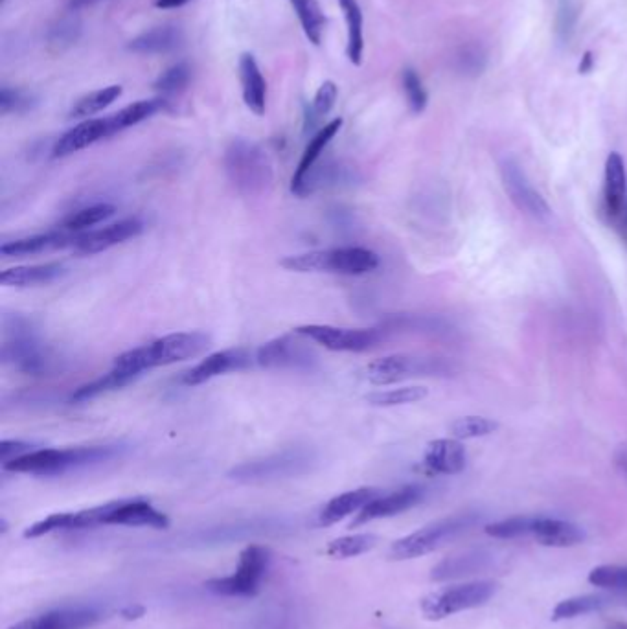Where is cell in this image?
<instances>
[{"label": "cell", "instance_id": "51", "mask_svg": "<svg viewBox=\"0 0 627 629\" xmlns=\"http://www.w3.org/2000/svg\"><path fill=\"white\" fill-rule=\"evenodd\" d=\"M98 2H102V0H65L67 8L72 10V12H78V10H83V8H89V6H94V4H98Z\"/></svg>", "mask_w": 627, "mask_h": 629}, {"label": "cell", "instance_id": "10", "mask_svg": "<svg viewBox=\"0 0 627 629\" xmlns=\"http://www.w3.org/2000/svg\"><path fill=\"white\" fill-rule=\"evenodd\" d=\"M295 333L324 346L331 352H366L381 343L383 339V332L377 328L350 330V328H337L328 324L298 326L295 328Z\"/></svg>", "mask_w": 627, "mask_h": 629}, {"label": "cell", "instance_id": "29", "mask_svg": "<svg viewBox=\"0 0 627 629\" xmlns=\"http://www.w3.org/2000/svg\"><path fill=\"white\" fill-rule=\"evenodd\" d=\"M490 554H486L484 550H466L462 554L451 556L447 560L440 561L433 569L434 582H444V580H453L460 576H469L475 572L486 569V565L490 563Z\"/></svg>", "mask_w": 627, "mask_h": 629}, {"label": "cell", "instance_id": "52", "mask_svg": "<svg viewBox=\"0 0 627 629\" xmlns=\"http://www.w3.org/2000/svg\"><path fill=\"white\" fill-rule=\"evenodd\" d=\"M591 69H593V54H591V52H587L582 63H580V72H582V74H587V72Z\"/></svg>", "mask_w": 627, "mask_h": 629}, {"label": "cell", "instance_id": "39", "mask_svg": "<svg viewBox=\"0 0 627 629\" xmlns=\"http://www.w3.org/2000/svg\"><path fill=\"white\" fill-rule=\"evenodd\" d=\"M376 545L377 536L374 534H354V536H344V538L331 541L328 549H326V554L333 560H348V558L366 554Z\"/></svg>", "mask_w": 627, "mask_h": 629}, {"label": "cell", "instance_id": "21", "mask_svg": "<svg viewBox=\"0 0 627 629\" xmlns=\"http://www.w3.org/2000/svg\"><path fill=\"white\" fill-rule=\"evenodd\" d=\"M109 137H111V129H109L107 118H89V120H83L78 126L72 127L59 138L52 153L56 159L69 157L72 153H78L81 149L89 148L92 144Z\"/></svg>", "mask_w": 627, "mask_h": 629}, {"label": "cell", "instance_id": "7", "mask_svg": "<svg viewBox=\"0 0 627 629\" xmlns=\"http://www.w3.org/2000/svg\"><path fill=\"white\" fill-rule=\"evenodd\" d=\"M271 567V550L263 545H247L241 550L234 574L212 578L205 587L219 596H254L260 593L262 582Z\"/></svg>", "mask_w": 627, "mask_h": 629}, {"label": "cell", "instance_id": "11", "mask_svg": "<svg viewBox=\"0 0 627 629\" xmlns=\"http://www.w3.org/2000/svg\"><path fill=\"white\" fill-rule=\"evenodd\" d=\"M501 179L504 192L508 194L510 201L521 212H525L526 216L537 219V221L550 219L552 210L545 201V197L532 186L526 177L525 170L521 168V164L512 157H506L501 162Z\"/></svg>", "mask_w": 627, "mask_h": 629}, {"label": "cell", "instance_id": "12", "mask_svg": "<svg viewBox=\"0 0 627 629\" xmlns=\"http://www.w3.org/2000/svg\"><path fill=\"white\" fill-rule=\"evenodd\" d=\"M295 335H280L262 344L254 354V363L262 368H311L317 363V354L297 341Z\"/></svg>", "mask_w": 627, "mask_h": 629}, {"label": "cell", "instance_id": "4", "mask_svg": "<svg viewBox=\"0 0 627 629\" xmlns=\"http://www.w3.org/2000/svg\"><path fill=\"white\" fill-rule=\"evenodd\" d=\"M280 265L293 273L359 276L376 271L379 267V256L365 247H335L293 254L284 258Z\"/></svg>", "mask_w": 627, "mask_h": 629}, {"label": "cell", "instance_id": "16", "mask_svg": "<svg viewBox=\"0 0 627 629\" xmlns=\"http://www.w3.org/2000/svg\"><path fill=\"white\" fill-rule=\"evenodd\" d=\"M144 223L138 218H127L107 225L100 230H89V232H78L72 249L80 254H98V252L107 251L114 245L126 243L127 240H133L142 234Z\"/></svg>", "mask_w": 627, "mask_h": 629}, {"label": "cell", "instance_id": "28", "mask_svg": "<svg viewBox=\"0 0 627 629\" xmlns=\"http://www.w3.org/2000/svg\"><path fill=\"white\" fill-rule=\"evenodd\" d=\"M605 206L611 216H618L626 203V164L620 153H609L605 161L604 179Z\"/></svg>", "mask_w": 627, "mask_h": 629}, {"label": "cell", "instance_id": "36", "mask_svg": "<svg viewBox=\"0 0 627 629\" xmlns=\"http://www.w3.org/2000/svg\"><path fill=\"white\" fill-rule=\"evenodd\" d=\"M429 396V389L422 385H409L399 389L377 390L368 394L365 400L374 407H399V405H411L425 400Z\"/></svg>", "mask_w": 627, "mask_h": 629}, {"label": "cell", "instance_id": "49", "mask_svg": "<svg viewBox=\"0 0 627 629\" xmlns=\"http://www.w3.org/2000/svg\"><path fill=\"white\" fill-rule=\"evenodd\" d=\"M615 464L616 468L620 469L627 479V442L616 447Z\"/></svg>", "mask_w": 627, "mask_h": 629}, {"label": "cell", "instance_id": "47", "mask_svg": "<svg viewBox=\"0 0 627 629\" xmlns=\"http://www.w3.org/2000/svg\"><path fill=\"white\" fill-rule=\"evenodd\" d=\"M78 35H80V24L72 19H63L52 28L50 41L59 46L72 45L78 39Z\"/></svg>", "mask_w": 627, "mask_h": 629}, {"label": "cell", "instance_id": "44", "mask_svg": "<svg viewBox=\"0 0 627 629\" xmlns=\"http://www.w3.org/2000/svg\"><path fill=\"white\" fill-rule=\"evenodd\" d=\"M578 23V6L574 0H559L556 13V34L561 41H570Z\"/></svg>", "mask_w": 627, "mask_h": 629}, {"label": "cell", "instance_id": "27", "mask_svg": "<svg viewBox=\"0 0 627 629\" xmlns=\"http://www.w3.org/2000/svg\"><path fill=\"white\" fill-rule=\"evenodd\" d=\"M341 127L342 118H335V120H331L330 124H326V126L322 127L315 137L309 140L308 148H306L302 159L298 162L297 170H295V175H293V181H291V192H293V194H298V190H300L302 183L306 181V177L315 170V166H317V161H319L322 151L330 144L331 138L339 133Z\"/></svg>", "mask_w": 627, "mask_h": 629}, {"label": "cell", "instance_id": "33", "mask_svg": "<svg viewBox=\"0 0 627 629\" xmlns=\"http://www.w3.org/2000/svg\"><path fill=\"white\" fill-rule=\"evenodd\" d=\"M289 4L297 12L306 37L313 45L319 46L326 30V15L320 8L319 0H289Z\"/></svg>", "mask_w": 627, "mask_h": 629}, {"label": "cell", "instance_id": "40", "mask_svg": "<svg viewBox=\"0 0 627 629\" xmlns=\"http://www.w3.org/2000/svg\"><path fill=\"white\" fill-rule=\"evenodd\" d=\"M534 521H536V515H515V517L491 523L486 527V534L495 539L523 538L532 534Z\"/></svg>", "mask_w": 627, "mask_h": 629}, {"label": "cell", "instance_id": "37", "mask_svg": "<svg viewBox=\"0 0 627 629\" xmlns=\"http://www.w3.org/2000/svg\"><path fill=\"white\" fill-rule=\"evenodd\" d=\"M497 431H499V422L486 418V416H477V414L456 418L455 422L449 425V433L458 440L484 438V436L493 435Z\"/></svg>", "mask_w": 627, "mask_h": 629}, {"label": "cell", "instance_id": "45", "mask_svg": "<svg viewBox=\"0 0 627 629\" xmlns=\"http://www.w3.org/2000/svg\"><path fill=\"white\" fill-rule=\"evenodd\" d=\"M34 107V98L30 94L10 87H2L0 91V113L10 115V113H24Z\"/></svg>", "mask_w": 627, "mask_h": 629}, {"label": "cell", "instance_id": "50", "mask_svg": "<svg viewBox=\"0 0 627 629\" xmlns=\"http://www.w3.org/2000/svg\"><path fill=\"white\" fill-rule=\"evenodd\" d=\"M195 0H155V6L159 10H175V8H183L186 4H192Z\"/></svg>", "mask_w": 627, "mask_h": 629}, {"label": "cell", "instance_id": "9", "mask_svg": "<svg viewBox=\"0 0 627 629\" xmlns=\"http://www.w3.org/2000/svg\"><path fill=\"white\" fill-rule=\"evenodd\" d=\"M315 462L313 453L308 449H285L274 453L271 457L260 460H249L240 466L230 469L228 477L238 482H269L278 479H291L297 475H304Z\"/></svg>", "mask_w": 627, "mask_h": 629}, {"label": "cell", "instance_id": "2", "mask_svg": "<svg viewBox=\"0 0 627 629\" xmlns=\"http://www.w3.org/2000/svg\"><path fill=\"white\" fill-rule=\"evenodd\" d=\"M122 447L118 446H83L67 447V449H34L32 453L12 462L4 464L2 468L12 473H26L39 477H56L65 475L72 469L87 468L94 464H102L120 455Z\"/></svg>", "mask_w": 627, "mask_h": 629}, {"label": "cell", "instance_id": "42", "mask_svg": "<svg viewBox=\"0 0 627 629\" xmlns=\"http://www.w3.org/2000/svg\"><path fill=\"white\" fill-rule=\"evenodd\" d=\"M589 584L602 589L627 591V565H600L589 572Z\"/></svg>", "mask_w": 627, "mask_h": 629}, {"label": "cell", "instance_id": "23", "mask_svg": "<svg viewBox=\"0 0 627 629\" xmlns=\"http://www.w3.org/2000/svg\"><path fill=\"white\" fill-rule=\"evenodd\" d=\"M74 238H76V234H70L67 230H50L46 234H37V236H30V238L2 243L0 254L2 256H30V254L54 251V249H67V247H72Z\"/></svg>", "mask_w": 627, "mask_h": 629}, {"label": "cell", "instance_id": "8", "mask_svg": "<svg viewBox=\"0 0 627 629\" xmlns=\"http://www.w3.org/2000/svg\"><path fill=\"white\" fill-rule=\"evenodd\" d=\"M497 584L490 580L468 582V584L449 585L425 596L420 607L427 620H444L456 613L484 606L495 595Z\"/></svg>", "mask_w": 627, "mask_h": 629}, {"label": "cell", "instance_id": "30", "mask_svg": "<svg viewBox=\"0 0 627 629\" xmlns=\"http://www.w3.org/2000/svg\"><path fill=\"white\" fill-rule=\"evenodd\" d=\"M166 109V100L164 98H153V100H138L124 107L122 111L107 116L109 129H111V137L116 133H122L124 129L137 126L140 122L148 120L151 116L157 115L160 111Z\"/></svg>", "mask_w": 627, "mask_h": 629}, {"label": "cell", "instance_id": "34", "mask_svg": "<svg viewBox=\"0 0 627 629\" xmlns=\"http://www.w3.org/2000/svg\"><path fill=\"white\" fill-rule=\"evenodd\" d=\"M122 96V85H109L98 91L89 92L70 109V118H89L98 115Z\"/></svg>", "mask_w": 627, "mask_h": 629}, {"label": "cell", "instance_id": "18", "mask_svg": "<svg viewBox=\"0 0 627 629\" xmlns=\"http://www.w3.org/2000/svg\"><path fill=\"white\" fill-rule=\"evenodd\" d=\"M468 466V451L458 438H438L423 453V468L433 475H458Z\"/></svg>", "mask_w": 627, "mask_h": 629}, {"label": "cell", "instance_id": "25", "mask_svg": "<svg viewBox=\"0 0 627 629\" xmlns=\"http://www.w3.org/2000/svg\"><path fill=\"white\" fill-rule=\"evenodd\" d=\"M181 43H183V30L175 24H164L138 35L127 45V48L142 56H159V54H168L171 50L179 48Z\"/></svg>", "mask_w": 627, "mask_h": 629}, {"label": "cell", "instance_id": "15", "mask_svg": "<svg viewBox=\"0 0 627 629\" xmlns=\"http://www.w3.org/2000/svg\"><path fill=\"white\" fill-rule=\"evenodd\" d=\"M254 361L251 352L245 348H228L216 354L206 355L201 363L192 366L183 376V383L186 387H197L203 385L210 379L223 376L228 372H238L249 368Z\"/></svg>", "mask_w": 627, "mask_h": 629}, {"label": "cell", "instance_id": "26", "mask_svg": "<svg viewBox=\"0 0 627 629\" xmlns=\"http://www.w3.org/2000/svg\"><path fill=\"white\" fill-rule=\"evenodd\" d=\"M67 273V267L59 262L41 265H19L2 271L0 284L6 287L46 286Z\"/></svg>", "mask_w": 627, "mask_h": 629}, {"label": "cell", "instance_id": "14", "mask_svg": "<svg viewBox=\"0 0 627 629\" xmlns=\"http://www.w3.org/2000/svg\"><path fill=\"white\" fill-rule=\"evenodd\" d=\"M102 525L168 528L170 519L146 499H120L103 504Z\"/></svg>", "mask_w": 627, "mask_h": 629}, {"label": "cell", "instance_id": "24", "mask_svg": "<svg viewBox=\"0 0 627 629\" xmlns=\"http://www.w3.org/2000/svg\"><path fill=\"white\" fill-rule=\"evenodd\" d=\"M381 493L377 488H357L352 492L341 493L333 497L320 512V525L330 527L342 521L348 515L359 514L366 504L372 503Z\"/></svg>", "mask_w": 627, "mask_h": 629}, {"label": "cell", "instance_id": "22", "mask_svg": "<svg viewBox=\"0 0 627 629\" xmlns=\"http://www.w3.org/2000/svg\"><path fill=\"white\" fill-rule=\"evenodd\" d=\"M240 81L245 105L251 109L254 115H265L267 83L263 80L258 61L249 52H245L240 58Z\"/></svg>", "mask_w": 627, "mask_h": 629}, {"label": "cell", "instance_id": "1", "mask_svg": "<svg viewBox=\"0 0 627 629\" xmlns=\"http://www.w3.org/2000/svg\"><path fill=\"white\" fill-rule=\"evenodd\" d=\"M210 344H212L210 337L203 332L170 333L151 344L118 355L114 359L113 366L140 378L146 370H151V368L173 365V363L199 357L205 354Z\"/></svg>", "mask_w": 627, "mask_h": 629}, {"label": "cell", "instance_id": "38", "mask_svg": "<svg viewBox=\"0 0 627 629\" xmlns=\"http://www.w3.org/2000/svg\"><path fill=\"white\" fill-rule=\"evenodd\" d=\"M114 212H116V208L113 205H107V203H98V205L81 208L78 212L70 214L61 221V230L78 234L81 230L89 229V227H94L105 219L111 218Z\"/></svg>", "mask_w": 627, "mask_h": 629}, {"label": "cell", "instance_id": "41", "mask_svg": "<svg viewBox=\"0 0 627 629\" xmlns=\"http://www.w3.org/2000/svg\"><path fill=\"white\" fill-rule=\"evenodd\" d=\"M192 80V69L188 63H177L168 70H164L155 81V89L164 96H173L183 92Z\"/></svg>", "mask_w": 627, "mask_h": 629}, {"label": "cell", "instance_id": "32", "mask_svg": "<svg viewBox=\"0 0 627 629\" xmlns=\"http://www.w3.org/2000/svg\"><path fill=\"white\" fill-rule=\"evenodd\" d=\"M135 379H138L137 376L122 372V370H118V368L113 366L111 372L103 374L100 378L92 379L89 383L81 385L80 389L74 390L72 396H70V401L81 403V401L94 400V398L107 394V392L124 389L129 383H133Z\"/></svg>", "mask_w": 627, "mask_h": 629}, {"label": "cell", "instance_id": "31", "mask_svg": "<svg viewBox=\"0 0 627 629\" xmlns=\"http://www.w3.org/2000/svg\"><path fill=\"white\" fill-rule=\"evenodd\" d=\"M344 21L348 26V48L346 54L350 63L359 67L363 63V52H365V34H363V12L357 0H339Z\"/></svg>", "mask_w": 627, "mask_h": 629}, {"label": "cell", "instance_id": "48", "mask_svg": "<svg viewBox=\"0 0 627 629\" xmlns=\"http://www.w3.org/2000/svg\"><path fill=\"white\" fill-rule=\"evenodd\" d=\"M32 451H34V446L28 444V442H23V440H2L0 442V462L4 466V464L15 460V458L24 457V455H28Z\"/></svg>", "mask_w": 627, "mask_h": 629}, {"label": "cell", "instance_id": "20", "mask_svg": "<svg viewBox=\"0 0 627 629\" xmlns=\"http://www.w3.org/2000/svg\"><path fill=\"white\" fill-rule=\"evenodd\" d=\"M530 536L543 547L565 549V547H574V545L582 543L585 539V532L578 525L565 521V519L536 515Z\"/></svg>", "mask_w": 627, "mask_h": 629}, {"label": "cell", "instance_id": "46", "mask_svg": "<svg viewBox=\"0 0 627 629\" xmlns=\"http://www.w3.org/2000/svg\"><path fill=\"white\" fill-rule=\"evenodd\" d=\"M337 96H339V89L333 81H324L319 87V91L315 94V100H313V107H311V115L315 118H322V116L328 115L333 105L337 102Z\"/></svg>", "mask_w": 627, "mask_h": 629}, {"label": "cell", "instance_id": "13", "mask_svg": "<svg viewBox=\"0 0 627 629\" xmlns=\"http://www.w3.org/2000/svg\"><path fill=\"white\" fill-rule=\"evenodd\" d=\"M434 361L422 359V357H412L407 354H392L379 357L366 366V379L377 385L385 387L398 383L401 379L411 378V376H427L438 372Z\"/></svg>", "mask_w": 627, "mask_h": 629}, {"label": "cell", "instance_id": "3", "mask_svg": "<svg viewBox=\"0 0 627 629\" xmlns=\"http://www.w3.org/2000/svg\"><path fill=\"white\" fill-rule=\"evenodd\" d=\"M223 166L228 181L243 197H260L273 188V162L265 149L247 138H236L228 144Z\"/></svg>", "mask_w": 627, "mask_h": 629}, {"label": "cell", "instance_id": "5", "mask_svg": "<svg viewBox=\"0 0 627 629\" xmlns=\"http://www.w3.org/2000/svg\"><path fill=\"white\" fill-rule=\"evenodd\" d=\"M6 339L2 344V359L17 370L32 376H43L50 370L52 359L43 341L28 319L15 315L4 322Z\"/></svg>", "mask_w": 627, "mask_h": 629}, {"label": "cell", "instance_id": "17", "mask_svg": "<svg viewBox=\"0 0 627 629\" xmlns=\"http://www.w3.org/2000/svg\"><path fill=\"white\" fill-rule=\"evenodd\" d=\"M423 495H425V490L418 484H409V486H403V488L388 493V495H379L357 514L350 528L361 527V525H366V523L376 521V519L403 514V512L414 508L416 504L422 503Z\"/></svg>", "mask_w": 627, "mask_h": 629}, {"label": "cell", "instance_id": "6", "mask_svg": "<svg viewBox=\"0 0 627 629\" xmlns=\"http://www.w3.org/2000/svg\"><path fill=\"white\" fill-rule=\"evenodd\" d=\"M475 521L477 517L469 514L453 515L447 519L434 521L431 525H425L409 536L394 541L388 550V556L396 561L422 558L425 554H431L434 550L440 549L442 545L455 539L458 534L466 532Z\"/></svg>", "mask_w": 627, "mask_h": 629}, {"label": "cell", "instance_id": "19", "mask_svg": "<svg viewBox=\"0 0 627 629\" xmlns=\"http://www.w3.org/2000/svg\"><path fill=\"white\" fill-rule=\"evenodd\" d=\"M102 615L92 607H69L26 618L8 629H87L100 622Z\"/></svg>", "mask_w": 627, "mask_h": 629}, {"label": "cell", "instance_id": "43", "mask_svg": "<svg viewBox=\"0 0 627 629\" xmlns=\"http://www.w3.org/2000/svg\"><path fill=\"white\" fill-rule=\"evenodd\" d=\"M401 81H403V91H405V96H407V102H409L412 113L420 115V113L425 111V107H427L429 96H427V91H425V87H423L418 72L414 69L403 70Z\"/></svg>", "mask_w": 627, "mask_h": 629}, {"label": "cell", "instance_id": "35", "mask_svg": "<svg viewBox=\"0 0 627 629\" xmlns=\"http://www.w3.org/2000/svg\"><path fill=\"white\" fill-rule=\"evenodd\" d=\"M611 604V598L604 595H583L567 598L559 602L552 611V620H569V618L582 617L589 613L602 611L604 607Z\"/></svg>", "mask_w": 627, "mask_h": 629}]
</instances>
